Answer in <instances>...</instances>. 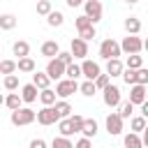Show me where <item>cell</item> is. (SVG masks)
<instances>
[{"mask_svg": "<svg viewBox=\"0 0 148 148\" xmlns=\"http://www.w3.org/2000/svg\"><path fill=\"white\" fill-rule=\"evenodd\" d=\"M30 123H35V111H32V109L18 106V109L12 111V125L23 127V125H30Z\"/></svg>", "mask_w": 148, "mask_h": 148, "instance_id": "cell-1", "label": "cell"}, {"mask_svg": "<svg viewBox=\"0 0 148 148\" xmlns=\"http://www.w3.org/2000/svg\"><path fill=\"white\" fill-rule=\"evenodd\" d=\"M118 46H120V51H125V53H141V49H143L146 44H143V39H141L139 35H127Z\"/></svg>", "mask_w": 148, "mask_h": 148, "instance_id": "cell-2", "label": "cell"}, {"mask_svg": "<svg viewBox=\"0 0 148 148\" xmlns=\"http://www.w3.org/2000/svg\"><path fill=\"white\" fill-rule=\"evenodd\" d=\"M79 90V83H76V79H58V83H56V95L58 97H69V95H74Z\"/></svg>", "mask_w": 148, "mask_h": 148, "instance_id": "cell-3", "label": "cell"}, {"mask_svg": "<svg viewBox=\"0 0 148 148\" xmlns=\"http://www.w3.org/2000/svg\"><path fill=\"white\" fill-rule=\"evenodd\" d=\"M120 53H123V51H120V46H118L116 39H104V42L99 44V58H104V60L118 58Z\"/></svg>", "mask_w": 148, "mask_h": 148, "instance_id": "cell-4", "label": "cell"}, {"mask_svg": "<svg viewBox=\"0 0 148 148\" xmlns=\"http://www.w3.org/2000/svg\"><path fill=\"white\" fill-rule=\"evenodd\" d=\"M102 92H104V104L111 106V109H116V106L123 102V97H120V88H118V86L106 83V86L102 88Z\"/></svg>", "mask_w": 148, "mask_h": 148, "instance_id": "cell-5", "label": "cell"}, {"mask_svg": "<svg viewBox=\"0 0 148 148\" xmlns=\"http://www.w3.org/2000/svg\"><path fill=\"white\" fill-rule=\"evenodd\" d=\"M83 9H86V16L90 18L92 25L97 21H102V2L99 0H83Z\"/></svg>", "mask_w": 148, "mask_h": 148, "instance_id": "cell-6", "label": "cell"}, {"mask_svg": "<svg viewBox=\"0 0 148 148\" xmlns=\"http://www.w3.org/2000/svg\"><path fill=\"white\" fill-rule=\"evenodd\" d=\"M35 120H37L39 125H56L60 118H58V113H56V109H53V104H51V106H44L42 111H37V113H35Z\"/></svg>", "mask_w": 148, "mask_h": 148, "instance_id": "cell-7", "label": "cell"}, {"mask_svg": "<svg viewBox=\"0 0 148 148\" xmlns=\"http://www.w3.org/2000/svg\"><path fill=\"white\" fill-rule=\"evenodd\" d=\"M104 123H106V132H109L111 136H118V134H123V118H120L118 113H109Z\"/></svg>", "mask_w": 148, "mask_h": 148, "instance_id": "cell-8", "label": "cell"}, {"mask_svg": "<svg viewBox=\"0 0 148 148\" xmlns=\"http://www.w3.org/2000/svg\"><path fill=\"white\" fill-rule=\"evenodd\" d=\"M69 53H72V58H86L88 56V42L81 37H74L69 44Z\"/></svg>", "mask_w": 148, "mask_h": 148, "instance_id": "cell-9", "label": "cell"}, {"mask_svg": "<svg viewBox=\"0 0 148 148\" xmlns=\"http://www.w3.org/2000/svg\"><path fill=\"white\" fill-rule=\"evenodd\" d=\"M46 76H49V79H56V81L62 79V76H65V65H62L58 58H51L49 65H46Z\"/></svg>", "mask_w": 148, "mask_h": 148, "instance_id": "cell-10", "label": "cell"}, {"mask_svg": "<svg viewBox=\"0 0 148 148\" xmlns=\"http://www.w3.org/2000/svg\"><path fill=\"white\" fill-rule=\"evenodd\" d=\"M130 102L134 106H139V104L146 102V86L143 83H132L130 86Z\"/></svg>", "mask_w": 148, "mask_h": 148, "instance_id": "cell-11", "label": "cell"}, {"mask_svg": "<svg viewBox=\"0 0 148 148\" xmlns=\"http://www.w3.org/2000/svg\"><path fill=\"white\" fill-rule=\"evenodd\" d=\"M79 67H81V76H86L88 81H92L97 74H102L99 65H97V62H92V60H86V58H83V62H81Z\"/></svg>", "mask_w": 148, "mask_h": 148, "instance_id": "cell-12", "label": "cell"}, {"mask_svg": "<svg viewBox=\"0 0 148 148\" xmlns=\"http://www.w3.org/2000/svg\"><path fill=\"white\" fill-rule=\"evenodd\" d=\"M123 69H125V65L120 62V58H111V60H106V74H109V76H120Z\"/></svg>", "mask_w": 148, "mask_h": 148, "instance_id": "cell-13", "label": "cell"}, {"mask_svg": "<svg viewBox=\"0 0 148 148\" xmlns=\"http://www.w3.org/2000/svg\"><path fill=\"white\" fill-rule=\"evenodd\" d=\"M21 99H23L25 104H32V102H37V88H35L32 83H25V86L21 88Z\"/></svg>", "mask_w": 148, "mask_h": 148, "instance_id": "cell-14", "label": "cell"}, {"mask_svg": "<svg viewBox=\"0 0 148 148\" xmlns=\"http://www.w3.org/2000/svg\"><path fill=\"white\" fill-rule=\"evenodd\" d=\"M58 51H60V44L58 42H53V39H49V42H44L42 44V56L44 58H53V56H58Z\"/></svg>", "mask_w": 148, "mask_h": 148, "instance_id": "cell-15", "label": "cell"}, {"mask_svg": "<svg viewBox=\"0 0 148 148\" xmlns=\"http://www.w3.org/2000/svg\"><path fill=\"white\" fill-rule=\"evenodd\" d=\"M16 69H18V72H25V74H32V72L37 69V65H35V60H32L30 56H25V58H18Z\"/></svg>", "mask_w": 148, "mask_h": 148, "instance_id": "cell-16", "label": "cell"}, {"mask_svg": "<svg viewBox=\"0 0 148 148\" xmlns=\"http://www.w3.org/2000/svg\"><path fill=\"white\" fill-rule=\"evenodd\" d=\"M81 134H83L86 139H92V136L97 134V123H95L92 118H83V125H81Z\"/></svg>", "mask_w": 148, "mask_h": 148, "instance_id": "cell-17", "label": "cell"}, {"mask_svg": "<svg viewBox=\"0 0 148 148\" xmlns=\"http://www.w3.org/2000/svg\"><path fill=\"white\" fill-rule=\"evenodd\" d=\"M49 83H51V79L44 74V72H32V86L35 88H39V90H44V88H49Z\"/></svg>", "mask_w": 148, "mask_h": 148, "instance_id": "cell-18", "label": "cell"}, {"mask_svg": "<svg viewBox=\"0 0 148 148\" xmlns=\"http://www.w3.org/2000/svg\"><path fill=\"white\" fill-rule=\"evenodd\" d=\"M53 109H56V113H58V118H67V116H72V104L69 102H65V99H60V102H53Z\"/></svg>", "mask_w": 148, "mask_h": 148, "instance_id": "cell-19", "label": "cell"}, {"mask_svg": "<svg viewBox=\"0 0 148 148\" xmlns=\"http://www.w3.org/2000/svg\"><path fill=\"white\" fill-rule=\"evenodd\" d=\"M125 30H127V35H139L141 32V21L136 16H127L125 18Z\"/></svg>", "mask_w": 148, "mask_h": 148, "instance_id": "cell-20", "label": "cell"}, {"mask_svg": "<svg viewBox=\"0 0 148 148\" xmlns=\"http://www.w3.org/2000/svg\"><path fill=\"white\" fill-rule=\"evenodd\" d=\"M130 127H132V132L141 134L146 130V116H130Z\"/></svg>", "mask_w": 148, "mask_h": 148, "instance_id": "cell-21", "label": "cell"}, {"mask_svg": "<svg viewBox=\"0 0 148 148\" xmlns=\"http://www.w3.org/2000/svg\"><path fill=\"white\" fill-rule=\"evenodd\" d=\"M123 143H125V148H143V143H141V136H139L136 132H130V134H125Z\"/></svg>", "mask_w": 148, "mask_h": 148, "instance_id": "cell-22", "label": "cell"}, {"mask_svg": "<svg viewBox=\"0 0 148 148\" xmlns=\"http://www.w3.org/2000/svg\"><path fill=\"white\" fill-rule=\"evenodd\" d=\"M12 51H14V56H18V58H25V56L30 53V44H28V42H23V39H18V42H14Z\"/></svg>", "mask_w": 148, "mask_h": 148, "instance_id": "cell-23", "label": "cell"}, {"mask_svg": "<svg viewBox=\"0 0 148 148\" xmlns=\"http://www.w3.org/2000/svg\"><path fill=\"white\" fill-rule=\"evenodd\" d=\"M37 97H39V102H42L44 106H51V104L56 102V90H51V88H44V90H42Z\"/></svg>", "mask_w": 148, "mask_h": 148, "instance_id": "cell-24", "label": "cell"}, {"mask_svg": "<svg viewBox=\"0 0 148 148\" xmlns=\"http://www.w3.org/2000/svg\"><path fill=\"white\" fill-rule=\"evenodd\" d=\"M21 102H23V99H21V95H18V92H9V95L5 97V102H2V104H5L7 109H12V111H14V109H18V106H21Z\"/></svg>", "mask_w": 148, "mask_h": 148, "instance_id": "cell-25", "label": "cell"}, {"mask_svg": "<svg viewBox=\"0 0 148 148\" xmlns=\"http://www.w3.org/2000/svg\"><path fill=\"white\" fill-rule=\"evenodd\" d=\"M62 21H65V16H62V12H49L46 14V23L51 25V28H56V25H62Z\"/></svg>", "mask_w": 148, "mask_h": 148, "instance_id": "cell-26", "label": "cell"}, {"mask_svg": "<svg viewBox=\"0 0 148 148\" xmlns=\"http://www.w3.org/2000/svg\"><path fill=\"white\" fill-rule=\"evenodd\" d=\"M58 132H60V136H72V134H74V130H72V125H69V116L58 120Z\"/></svg>", "mask_w": 148, "mask_h": 148, "instance_id": "cell-27", "label": "cell"}, {"mask_svg": "<svg viewBox=\"0 0 148 148\" xmlns=\"http://www.w3.org/2000/svg\"><path fill=\"white\" fill-rule=\"evenodd\" d=\"M16 28V16L14 14H2L0 16V30H12Z\"/></svg>", "mask_w": 148, "mask_h": 148, "instance_id": "cell-28", "label": "cell"}, {"mask_svg": "<svg viewBox=\"0 0 148 148\" xmlns=\"http://www.w3.org/2000/svg\"><path fill=\"white\" fill-rule=\"evenodd\" d=\"M139 67H143V58L139 53H130L127 56V69H139Z\"/></svg>", "mask_w": 148, "mask_h": 148, "instance_id": "cell-29", "label": "cell"}, {"mask_svg": "<svg viewBox=\"0 0 148 148\" xmlns=\"http://www.w3.org/2000/svg\"><path fill=\"white\" fill-rule=\"evenodd\" d=\"M65 76H67V79H79V76H81V67H79L76 62L65 65Z\"/></svg>", "mask_w": 148, "mask_h": 148, "instance_id": "cell-30", "label": "cell"}, {"mask_svg": "<svg viewBox=\"0 0 148 148\" xmlns=\"http://www.w3.org/2000/svg\"><path fill=\"white\" fill-rule=\"evenodd\" d=\"M118 106H120V111H118V116H120L123 120H125V118H130V116H132V111H134V104H132L130 99H127V102H120Z\"/></svg>", "mask_w": 148, "mask_h": 148, "instance_id": "cell-31", "label": "cell"}, {"mask_svg": "<svg viewBox=\"0 0 148 148\" xmlns=\"http://www.w3.org/2000/svg\"><path fill=\"white\" fill-rule=\"evenodd\" d=\"M51 148H74V143L69 141V136H56L51 141Z\"/></svg>", "mask_w": 148, "mask_h": 148, "instance_id": "cell-32", "label": "cell"}, {"mask_svg": "<svg viewBox=\"0 0 148 148\" xmlns=\"http://www.w3.org/2000/svg\"><path fill=\"white\" fill-rule=\"evenodd\" d=\"M79 90H81V95H86V97H92V95L97 92V88H95L92 81H83V83L79 86Z\"/></svg>", "mask_w": 148, "mask_h": 148, "instance_id": "cell-33", "label": "cell"}, {"mask_svg": "<svg viewBox=\"0 0 148 148\" xmlns=\"http://www.w3.org/2000/svg\"><path fill=\"white\" fill-rule=\"evenodd\" d=\"M16 72V62L14 60H0V74H14Z\"/></svg>", "mask_w": 148, "mask_h": 148, "instance_id": "cell-34", "label": "cell"}, {"mask_svg": "<svg viewBox=\"0 0 148 148\" xmlns=\"http://www.w3.org/2000/svg\"><path fill=\"white\" fill-rule=\"evenodd\" d=\"M95 35H97V32H95V25L79 28V37H81V39H86V42H88V39H95Z\"/></svg>", "mask_w": 148, "mask_h": 148, "instance_id": "cell-35", "label": "cell"}, {"mask_svg": "<svg viewBox=\"0 0 148 148\" xmlns=\"http://www.w3.org/2000/svg\"><path fill=\"white\" fill-rule=\"evenodd\" d=\"M2 83H5L7 90H18V76H16V74H7Z\"/></svg>", "mask_w": 148, "mask_h": 148, "instance_id": "cell-36", "label": "cell"}, {"mask_svg": "<svg viewBox=\"0 0 148 148\" xmlns=\"http://www.w3.org/2000/svg\"><path fill=\"white\" fill-rule=\"evenodd\" d=\"M69 125H72V130H74V134H76V132H81V125H83V116H79V113H74V116H69Z\"/></svg>", "mask_w": 148, "mask_h": 148, "instance_id": "cell-37", "label": "cell"}, {"mask_svg": "<svg viewBox=\"0 0 148 148\" xmlns=\"http://www.w3.org/2000/svg\"><path fill=\"white\" fill-rule=\"evenodd\" d=\"M109 79H111L109 74H97V76L92 79V83H95V88H97V90H102V88L109 83Z\"/></svg>", "mask_w": 148, "mask_h": 148, "instance_id": "cell-38", "label": "cell"}, {"mask_svg": "<svg viewBox=\"0 0 148 148\" xmlns=\"http://www.w3.org/2000/svg\"><path fill=\"white\" fill-rule=\"evenodd\" d=\"M51 9H53V7H51V2H49V0H39V2H37V14L46 16Z\"/></svg>", "mask_w": 148, "mask_h": 148, "instance_id": "cell-39", "label": "cell"}, {"mask_svg": "<svg viewBox=\"0 0 148 148\" xmlns=\"http://www.w3.org/2000/svg\"><path fill=\"white\" fill-rule=\"evenodd\" d=\"M136 83L148 86V69H146V67H139V69H136Z\"/></svg>", "mask_w": 148, "mask_h": 148, "instance_id": "cell-40", "label": "cell"}, {"mask_svg": "<svg viewBox=\"0 0 148 148\" xmlns=\"http://www.w3.org/2000/svg\"><path fill=\"white\" fill-rule=\"evenodd\" d=\"M62 65H69V62H74V58H72V53L69 51H58V56H56Z\"/></svg>", "mask_w": 148, "mask_h": 148, "instance_id": "cell-41", "label": "cell"}, {"mask_svg": "<svg viewBox=\"0 0 148 148\" xmlns=\"http://www.w3.org/2000/svg\"><path fill=\"white\" fill-rule=\"evenodd\" d=\"M74 23H76V28H86V25H92V23H90V18H88L86 14H83V16H79Z\"/></svg>", "mask_w": 148, "mask_h": 148, "instance_id": "cell-42", "label": "cell"}, {"mask_svg": "<svg viewBox=\"0 0 148 148\" xmlns=\"http://www.w3.org/2000/svg\"><path fill=\"white\" fill-rule=\"evenodd\" d=\"M74 148H92V143H90V139H86V136H83V139H79V141H76V146H74Z\"/></svg>", "mask_w": 148, "mask_h": 148, "instance_id": "cell-43", "label": "cell"}, {"mask_svg": "<svg viewBox=\"0 0 148 148\" xmlns=\"http://www.w3.org/2000/svg\"><path fill=\"white\" fill-rule=\"evenodd\" d=\"M30 148H46V141L44 139H32L30 141Z\"/></svg>", "mask_w": 148, "mask_h": 148, "instance_id": "cell-44", "label": "cell"}, {"mask_svg": "<svg viewBox=\"0 0 148 148\" xmlns=\"http://www.w3.org/2000/svg\"><path fill=\"white\" fill-rule=\"evenodd\" d=\"M65 2H67V7H72V9L79 7V5H83V0H65Z\"/></svg>", "mask_w": 148, "mask_h": 148, "instance_id": "cell-45", "label": "cell"}, {"mask_svg": "<svg viewBox=\"0 0 148 148\" xmlns=\"http://www.w3.org/2000/svg\"><path fill=\"white\" fill-rule=\"evenodd\" d=\"M125 2H130V5H136V2H139V0H125Z\"/></svg>", "mask_w": 148, "mask_h": 148, "instance_id": "cell-46", "label": "cell"}, {"mask_svg": "<svg viewBox=\"0 0 148 148\" xmlns=\"http://www.w3.org/2000/svg\"><path fill=\"white\" fill-rule=\"evenodd\" d=\"M2 102H5V97H2V95H0V106H2Z\"/></svg>", "mask_w": 148, "mask_h": 148, "instance_id": "cell-47", "label": "cell"}]
</instances>
